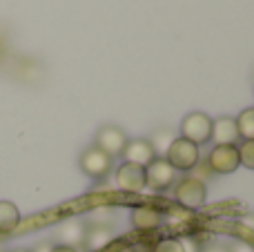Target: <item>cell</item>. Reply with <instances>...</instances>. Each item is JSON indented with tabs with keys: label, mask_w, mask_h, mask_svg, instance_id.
Instances as JSON below:
<instances>
[{
	"label": "cell",
	"mask_w": 254,
	"mask_h": 252,
	"mask_svg": "<svg viewBox=\"0 0 254 252\" xmlns=\"http://www.w3.org/2000/svg\"><path fill=\"white\" fill-rule=\"evenodd\" d=\"M165 161L176 172H190L198 163V145H194L188 138H174L165 152Z\"/></svg>",
	"instance_id": "6da1fadb"
},
{
	"label": "cell",
	"mask_w": 254,
	"mask_h": 252,
	"mask_svg": "<svg viewBox=\"0 0 254 252\" xmlns=\"http://www.w3.org/2000/svg\"><path fill=\"white\" fill-rule=\"evenodd\" d=\"M176 201H179L183 208L188 210H198L205 205V199H207V188L201 179L196 177H185L179 181L176 186V192H174Z\"/></svg>",
	"instance_id": "7a4b0ae2"
},
{
	"label": "cell",
	"mask_w": 254,
	"mask_h": 252,
	"mask_svg": "<svg viewBox=\"0 0 254 252\" xmlns=\"http://www.w3.org/2000/svg\"><path fill=\"white\" fill-rule=\"evenodd\" d=\"M212 136V119L203 112H192L181 123V138H188L194 145L207 143Z\"/></svg>",
	"instance_id": "3957f363"
},
{
	"label": "cell",
	"mask_w": 254,
	"mask_h": 252,
	"mask_svg": "<svg viewBox=\"0 0 254 252\" xmlns=\"http://www.w3.org/2000/svg\"><path fill=\"white\" fill-rule=\"evenodd\" d=\"M174 181H176V170L165 159H158L156 156L145 168V188H152V190L161 192V190H167Z\"/></svg>",
	"instance_id": "277c9868"
},
{
	"label": "cell",
	"mask_w": 254,
	"mask_h": 252,
	"mask_svg": "<svg viewBox=\"0 0 254 252\" xmlns=\"http://www.w3.org/2000/svg\"><path fill=\"white\" fill-rule=\"evenodd\" d=\"M241 165L237 145H214L207 156V168L216 174H232Z\"/></svg>",
	"instance_id": "5b68a950"
},
{
	"label": "cell",
	"mask_w": 254,
	"mask_h": 252,
	"mask_svg": "<svg viewBox=\"0 0 254 252\" xmlns=\"http://www.w3.org/2000/svg\"><path fill=\"white\" fill-rule=\"evenodd\" d=\"M127 134L119 125H103L96 132V147L103 150L107 156H119L123 154L125 145H127Z\"/></svg>",
	"instance_id": "8992f818"
},
{
	"label": "cell",
	"mask_w": 254,
	"mask_h": 252,
	"mask_svg": "<svg viewBox=\"0 0 254 252\" xmlns=\"http://www.w3.org/2000/svg\"><path fill=\"white\" fill-rule=\"evenodd\" d=\"M78 163H80V170H83L89 179H103V177H107V172L112 170V156H107L105 152L94 145L80 154Z\"/></svg>",
	"instance_id": "52a82bcc"
},
{
	"label": "cell",
	"mask_w": 254,
	"mask_h": 252,
	"mask_svg": "<svg viewBox=\"0 0 254 252\" xmlns=\"http://www.w3.org/2000/svg\"><path fill=\"white\" fill-rule=\"evenodd\" d=\"M116 186L123 192L136 194V192L145 190V168L140 165H131V163H123L116 170Z\"/></svg>",
	"instance_id": "ba28073f"
},
{
	"label": "cell",
	"mask_w": 254,
	"mask_h": 252,
	"mask_svg": "<svg viewBox=\"0 0 254 252\" xmlns=\"http://www.w3.org/2000/svg\"><path fill=\"white\" fill-rule=\"evenodd\" d=\"M123 159H125V163L147 168V165L156 159V154H154L152 143H149L147 138H134V141H127V145L123 150Z\"/></svg>",
	"instance_id": "9c48e42d"
},
{
	"label": "cell",
	"mask_w": 254,
	"mask_h": 252,
	"mask_svg": "<svg viewBox=\"0 0 254 252\" xmlns=\"http://www.w3.org/2000/svg\"><path fill=\"white\" fill-rule=\"evenodd\" d=\"M239 129H237V119L230 116H219L212 121V136L210 141H214L216 145H234L239 141Z\"/></svg>",
	"instance_id": "30bf717a"
},
{
	"label": "cell",
	"mask_w": 254,
	"mask_h": 252,
	"mask_svg": "<svg viewBox=\"0 0 254 252\" xmlns=\"http://www.w3.org/2000/svg\"><path fill=\"white\" fill-rule=\"evenodd\" d=\"M85 226L80 219H67L65 223H61V228L56 230L58 239H61V246H69V248H78L85 241Z\"/></svg>",
	"instance_id": "8fae6325"
},
{
	"label": "cell",
	"mask_w": 254,
	"mask_h": 252,
	"mask_svg": "<svg viewBox=\"0 0 254 252\" xmlns=\"http://www.w3.org/2000/svg\"><path fill=\"white\" fill-rule=\"evenodd\" d=\"M114 241V230L112 226H89L85 230V241L83 246L87 252H101Z\"/></svg>",
	"instance_id": "7c38bea8"
},
{
	"label": "cell",
	"mask_w": 254,
	"mask_h": 252,
	"mask_svg": "<svg viewBox=\"0 0 254 252\" xmlns=\"http://www.w3.org/2000/svg\"><path fill=\"white\" fill-rule=\"evenodd\" d=\"M163 221L161 212H158L156 208H149V205H138V208L131 210V226L136 228V230H154V228H158Z\"/></svg>",
	"instance_id": "4fadbf2b"
},
{
	"label": "cell",
	"mask_w": 254,
	"mask_h": 252,
	"mask_svg": "<svg viewBox=\"0 0 254 252\" xmlns=\"http://www.w3.org/2000/svg\"><path fill=\"white\" fill-rule=\"evenodd\" d=\"M20 223V212L11 201H0V235L13 232Z\"/></svg>",
	"instance_id": "5bb4252c"
},
{
	"label": "cell",
	"mask_w": 254,
	"mask_h": 252,
	"mask_svg": "<svg viewBox=\"0 0 254 252\" xmlns=\"http://www.w3.org/2000/svg\"><path fill=\"white\" fill-rule=\"evenodd\" d=\"M172 141H174L172 129H158V132H154V136L149 138L152 150H154V154H156L158 159H165V152H167V147L172 145Z\"/></svg>",
	"instance_id": "9a60e30c"
},
{
	"label": "cell",
	"mask_w": 254,
	"mask_h": 252,
	"mask_svg": "<svg viewBox=\"0 0 254 252\" xmlns=\"http://www.w3.org/2000/svg\"><path fill=\"white\" fill-rule=\"evenodd\" d=\"M237 129L239 136H243L246 141H254V107H248V110H243L239 114Z\"/></svg>",
	"instance_id": "2e32d148"
},
{
	"label": "cell",
	"mask_w": 254,
	"mask_h": 252,
	"mask_svg": "<svg viewBox=\"0 0 254 252\" xmlns=\"http://www.w3.org/2000/svg\"><path fill=\"white\" fill-rule=\"evenodd\" d=\"M239 159L246 168L254 170V141H243L241 147H239Z\"/></svg>",
	"instance_id": "e0dca14e"
},
{
	"label": "cell",
	"mask_w": 254,
	"mask_h": 252,
	"mask_svg": "<svg viewBox=\"0 0 254 252\" xmlns=\"http://www.w3.org/2000/svg\"><path fill=\"white\" fill-rule=\"evenodd\" d=\"M154 252H183V244H181V239H172V237H167V239L156 241Z\"/></svg>",
	"instance_id": "ac0fdd59"
},
{
	"label": "cell",
	"mask_w": 254,
	"mask_h": 252,
	"mask_svg": "<svg viewBox=\"0 0 254 252\" xmlns=\"http://www.w3.org/2000/svg\"><path fill=\"white\" fill-rule=\"evenodd\" d=\"M92 226H110L112 223V210L110 208H96V210H92Z\"/></svg>",
	"instance_id": "d6986e66"
},
{
	"label": "cell",
	"mask_w": 254,
	"mask_h": 252,
	"mask_svg": "<svg viewBox=\"0 0 254 252\" xmlns=\"http://www.w3.org/2000/svg\"><path fill=\"white\" fill-rule=\"evenodd\" d=\"M181 244H183V252H201L203 250L194 237H185V239H181Z\"/></svg>",
	"instance_id": "ffe728a7"
},
{
	"label": "cell",
	"mask_w": 254,
	"mask_h": 252,
	"mask_svg": "<svg viewBox=\"0 0 254 252\" xmlns=\"http://www.w3.org/2000/svg\"><path fill=\"white\" fill-rule=\"evenodd\" d=\"M228 252H254V248L248 244V241H234V244L228 248Z\"/></svg>",
	"instance_id": "44dd1931"
},
{
	"label": "cell",
	"mask_w": 254,
	"mask_h": 252,
	"mask_svg": "<svg viewBox=\"0 0 254 252\" xmlns=\"http://www.w3.org/2000/svg\"><path fill=\"white\" fill-rule=\"evenodd\" d=\"M239 223H241L246 230L254 232V214H243V217H239Z\"/></svg>",
	"instance_id": "7402d4cb"
},
{
	"label": "cell",
	"mask_w": 254,
	"mask_h": 252,
	"mask_svg": "<svg viewBox=\"0 0 254 252\" xmlns=\"http://www.w3.org/2000/svg\"><path fill=\"white\" fill-rule=\"evenodd\" d=\"M201 252H228V248H225V246H219V244H212V246H207V248H203Z\"/></svg>",
	"instance_id": "603a6c76"
},
{
	"label": "cell",
	"mask_w": 254,
	"mask_h": 252,
	"mask_svg": "<svg viewBox=\"0 0 254 252\" xmlns=\"http://www.w3.org/2000/svg\"><path fill=\"white\" fill-rule=\"evenodd\" d=\"M49 252H78V250L69 248V246H61V244H58V246H52V250H49Z\"/></svg>",
	"instance_id": "cb8c5ba5"
},
{
	"label": "cell",
	"mask_w": 254,
	"mask_h": 252,
	"mask_svg": "<svg viewBox=\"0 0 254 252\" xmlns=\"http://www.w3.org/2000/svg\"><path fill=\"white\" fill-rule=\"evenodd\" d=\"M52 250V244H38L31 252H49Z\"/></svg>",
	"instance_id": "d4e9b609"
},
{
	"label": "cell",
	"mask_w": 254,
	"mask_h": 252,
	"mask_svg": "<svg viewBox=\"0 0 254 252\" xmlns=\"http://www.w3.org/2000/svg\"><path fill=\"white\" fill-rule=\"evenodd\" d=\"M114 252H136L134 248H131V246H121L119 250H114Z\"/></svg>",
	"instance_id": "484cf974"
},
{
	"label": "cell",
	"mask_w": 254,
	"mask_h": 252,
	"mask_svg": "<svg viewBox=\"0 0 254 252\" xmlns=\"http://www.w3.org/2000/svg\"><path fill=\"white\" fill-rule=\"evenodd\" d=\"M11 252H31V250H22V248H20V250H11Z\"/></svg>",
	"instance_id": "4316f807"
}]
</instances>
